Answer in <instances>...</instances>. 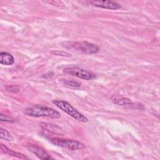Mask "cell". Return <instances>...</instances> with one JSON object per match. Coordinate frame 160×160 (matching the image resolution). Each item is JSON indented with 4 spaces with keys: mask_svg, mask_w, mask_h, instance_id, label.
<instances>
[{
    "mask_svg": "<svg viewBox=\"0 0 160 160\" xmlns=\"http://www.w3.org/2000/svg\"><path fill=\"white\" fill-rule=\"evenodd\" d=\"M62 46L69 49L85 54H94L99 51L98 45L86 41H68L62 43Z\"/></svg>",
    "mask_w": 160,
    "mask_h": 160,
    "instance_id": "7a4b0ae2",
    "label": "cell"
},
{
    "mask_svg": "<svg viewBox=\"0 0 160 160\" xmlns=\"http://www.w3.org/2000/svg\"><path fill=\"white\" fill-rule=\"evenodd\" d=\"M14 62L13 56L8 52H1L0 53V63L2 65H12Z\"/></svg>",
    "mask_w": 160,
    "mask_h": 160,
    "instance_id": "8fae6325",
    "label": "cell"
},
{
    "mask_svg": "<svg viewBox=\"0 0 160 160\" xmlns=\"http://www.w3.org/2000/svg\"><path fill=\"white\" fill-rule=\"evenodd\" d=\"M90 3L95 7L107 9L115 10L121 8L120 4L116 2L110 1H91Z\"/></svg>",
    "mask_w": 160,
    "mask_h": 160,
    "instance_id": "8992f818",
    "label": "cell"
},
{
    "mask_svg": "<svg viewBox=\"0 0 160 160\" xmlns=\"http://www.w3.org/2000/svg\"><path fill=\"white\" fill-rule=\"evenodd\" d=\"M51 53L56 56H64V57L71 56V54H69V52L63 51H59V50H52L51 51Z\"/></svg>",
    "mask_w": 160,
    "mask_h": 160,
    "instance_id": "9a60e30c",
    "label": "cell"
},
{
    "mask_svg": "<svg viewBox=\"0 0 160 160\" xmlns=\"http://www.w3.org/2000/svg\"><path fill=\"white\" fill-rule=\"evenodd\" d=\"M50 141L53 144L56 146L68 148L72 151L82 149L85 148V146L82 143L72 139H62L54 138L51 139Z\"/></svg>",
    "mask_w": 160,
    "mask_h": 160,
    "instance_id": "277c9868",
    "label": "cell"
},
{
    "mask_svg": "<svg viewBox=\"0 0 160 160\" xmlns=\"http://www.w3.org/2000/svg\"><path fill=\"white\" fill-rule=\"evenodd\" d=\"M28 149L41 159H49L52 158L42 148L34 144H29Z\"/></svg>",
    "mask_w": 160,
    "mask_h": 160,
    "instance_id": "52a82bcc",
    "label": "cell"
},
{
    "mask_svg": "<svg viewBox=\"0 0 160 160\" xmlns=\"http://www.w3.org/2000/svg\"><path fill=\"white\" fill-rule=\"evenodd\" d=\"M0 119L1 121H5V122H15L16 120L15 118L9 116L8 115L3 114L2 113L0 114Z\"/></svg>",
    "mask_w": 160,
    "mask_h": 160,
    "instance_id": "2e32d148",
    "label": "cell"
},
{
    "mask_svg": "<svg viewBox=\"0 0 160 160\" xmlns=\"http://www.w3.org/2000/svg\"><path fill=\"white\" fill-rule=\"evenodd\" d=\"M62 83L66 86L72 88H79L81 86V84L79 82L74 81V80H68V79H63L62 81Z\"/></svg>",
    "mask_w": 160,
    "mask_h": 160,
    "instance_id": "4fadbf2b",
    "label": "cell"
},
{
    "mask_svg": "<svg viewBox=\"0 0 160 160\" xmlns=\"http://www.w3.org/2000/svg\"><path fill=\"white\" fill-rule=\"evenodd\" d=\"M1 151L4 152L5 154H7L8 155H11L14 157H16L18 158L19 159H28V157H26L24 154L20 153V152H16L11 149H9V148H8L6 146H5L4 144H3L2 143H1Z\"/></svg>",
    "mask_w": 160,
    "mask_h": 160,
    "instance_id": "30bf717a",
    "label": "cell"
},
{
    "mask_svg": "<svg viewBox=\"0 0 160 160\" xmlns=\"http://www.w3.org/2000/svg\"><path fill=\"white\" fill-rule=\"evenodd\" d=\"M5 89L11 92L18 93L20 91V88L17 85H7L5 86Z\"/></svg>",
    "mask_w": 160,
    "mask_h": 160,
    "instance_id": "5bb4252c",
    "label": "cell"
},
{
    "mask_svg": "<svg viewBox=\"0 0 160 160\" xmlns=\"http://www.w3.org/2000/svg\"><path fill=\"white\" fill-rule=\"evenodd\" d=\"M0 137L1 139H5L8 141H12L14 140V137L12 136V135L6 129L2 128L0 130Z\"/></svg>",
    "mask_w": 160,
    "mask_h": 160,
    "instance_id": "7c38bea8",
    "label": "cell"
},
{
    "mask_svg": "<svg viewBox=\"0 0 160 160\" xmlns=\"http://www.w3.org/2000/svg\"><path fill=\"white\" fill-rule=\"evenodd\" d=\"M64 72L66 74L85 80H91L96 77L95 74L92 72L76 67L66 68L64 69Z\"/></svg>",
    "mask_w": 160,
    "mask_h": 160,
    "instance_id": "5b68a950",
    "label": "cell"
},
{
    "mask_svg": "<svg viewBox=\"0 0 160 160\" xmlns=\"http://www.w3.org/2000/svg\"><path fill=\"white\" fill-rule=\"evenodd\" d=\"M24 114L32 117H47L58 119L61 118L60 113L54 109L41 105H34L26 108Z\"/></svg>",
    "mask_w": 160,
    "mask_h": 160,
    "instance_id": "6da1fadb",
    "label": "cell"
},
{
    "mask_svg": "<svg viewBox=\"0 0 160 160\" xmlns=\"http://www.w3.org/2000/svg\"><path fill=\"white\" fill-rule=\"evenodd\" d=\"M46 2L51 4L52 5H64V4L61 1H46Z\"/></svg>",
    "mask_w": 160,
    "mask_h": 160,
    "instance_id": "e0dca14e",
    "label": "cell"
},
{
    "mask_svg": "<svg viewBox=\"0 0 160 160\" xmlns=\"http://www.w3.org/2000/svg\"><path fill=\"white\" fill-rule=\"evenodd\" d=\"M52 103L76 120L82 122H88V119L74 109L69 102L62 100H53Z\"/></svg>",
    "mask_w": 160,
    "mask_h": 160,
    "instance_id": "3957f363",
    "label": "cell"
},
{
    "mask_svg": "<svg viewBox=\"0 0 160 160\" xmlns=\"http://www.w3.org/2000/svg\"><path fill=\"white\" fill-rule=\"evenodd\" d=\"M111 101L116 105L118 106H126V105H130L132 104V101L126 97H123L121 95H112L111 98Z\"/></svg>",
    "mask_w": 160,
    "mask_h": 160,
    "instance_id": "9c48e42d",
    "label": "cell"
},
{
    "mask_svg": "<svg viewBox=\"0 0 160 160\" xmlns=\"http://www.w3.org/2000/svg\"><path fill=\"white\" fill-rule=\"evenodd\" d=\"M39 125L41 128H42L45 130H46L48 131H49L51 132H52L54 134H59V135H62L64 133V130L60 126H59L57 124L41 122L39 123Z\"/></svg>",
    "mask_w": 160,
    "mask_h": 160,
    "instance_id": "ba28073f",
    "label": "cell"
}]
</instances>
